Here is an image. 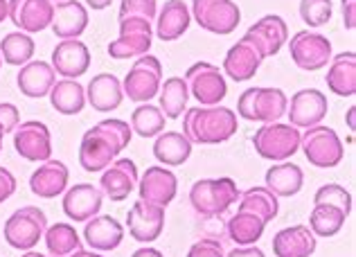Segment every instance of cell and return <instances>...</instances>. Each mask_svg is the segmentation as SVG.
<instances>
[{"mask_svg": "<svg viewBox=\"0 0 356 257\" xmlns=\"http://www.w3.org/2000/svg\"><path fill=\"white\" fill-rule=\"evenodd\" d=\"M264 187H268L270 192H273L277 198L280 196H293L298 194L300 189H302L305 185V171L300 169L298 165L289 163V160H284V163L280 165H270L266 169V176H264Z\"/></svg>", "mask_w": 356, "mask_h": 257, "instance_id": "obj_32", "label": "cell"}, {"mask_svg": "<svg viewBox=\"0 0 356 257\" xmlns=\"http://www.w3.org/2000/svg\"><path fill=\"white\" fill-rule=\"evenodd\" d=\"M167 118L163 111L154 107V104H140V107L131 113V131H136L140 138H156L165 131Z\"/></svg>", "mask_w": 356, "mask_h": 257, "instance_id": "obj_40", "label": "cell"}, {"mask_svg": "<svg viewBox=\"0 0 356 257\" xmlns=\"http://www.w3.org/2000/svg\"><path fill=\"white\" fill-rule=\"evenodd\" d=\"M316 235L309 231V226H291L282 228L273 237V253L277 257H312L316 253Z\"/></svg>", "mask_w": 356, "mask_h": 257, "instance_id": "obj_27", "label": "cell"}, {"mask_svg": "<svg viewBox=\"0 0 356 257\" xmlns=\"http://www.w3.org/2000/svg\"><path fill=\"white\" fill-rule=\"evenodd\" d=\"M99 127H104V129H108L113 136L118 138V142H120V147L124 149V147H129V142H131V127H129V122H124V120H118V118H111V120H102L99 122Z\"/></svg>", "mask_w": 356, "mask_h": 257, "instance_id": "obj_45", "label": "cell"}, {"mask_svg": "<svg viewBox=\"0 0 356 257\" xmlns=\"http://www.w3.org/2000/svg\"><path fill=\"white\" fill-rule=\"evenodd\" d=\"M34 39L25 32H9L5 39L0 41V56L9 65H25L32 61L34 56Z\"/></svg>", "mask_w": 356, "mask_h": 257, "instance_id": "obj_38", "label": "cell"}, {"mask_svg": "<svg viewBox=\"0 0 356 257\" xmlns=\"http://www.w3.org/2000/svg\"><path fill=\"white\" fill-rule=\"evenodd\" d=\"M158 14L156 0H122L120 3V18L124 16H145L149 21H154Z\"/></svg>", "mask_w": 356, "mask_h": 257, "instance_id": "obj_43", "label": "cell"}, {"mask_svg": "<svg viewBox=\"0 0 356 257\" xmlns=\"http://www.w3.org/2000/svg\"><path fill=\"white\" fill-rule=\"evenodd\" d=\"M52 0H7V18L25 34L43 32L52 25Z\"/></svg>", "mask_w": 356, "mask_h": 257, "instance_id": "obj_13", "label": "cell"}, {"mask_svg": "<svg viewBox=\"0 0 356 257\" xmlns=\"http://www.w3.org/2000/svg\"><path fill=\"white\" fill-rule=\"evenodd\" d=\"M120 142L108 129L95 125L81 136L79 145V165L95 174V171H104L113 160L120 156Z\"/></svg>", "mask_w": 356, "mask_h": 257, "instance_id": "obj_9", "label": "cell"}, {"mask_svg": "<svg viewBox=\"0 0 356 257\" xmlns=\"http://www.w3.org/2000/svg\"><path fill=\"white\" fill-rule=\"evenodd\" d=\"M52 3H63V0H52Z\"/></svg>", "mask_w": 356, "mask_h": 257, "instance_id": "obj_57", "label": "cell"}, {"mask_svg": "<svg viewBox=\"0 0 356 257\" xmlns=\"http://www.w3.org/2000/svg\"><path fill=\"white\" fill-rule=\"evenodd\" d=\"M16 192V178L7 167L0 165V203H5Z\"/></svg>", "mask_w": 356, "mask_h": 257, "instance_id": "obj_47", "label": "cell"}, {"mask_svg": "<svg viewBox=\"0 0 356 257\" xmlns=\"http://www.w3.org/2000/svg\"><path fill=\"white\" fill-rule=\"evenodd\" d=\"M154 156L161 165H185L192 156V142L181 131H163L161 136H156Z\"/></svg>", "mask_w": 356, "mask_h": 257, "instance_id": "obj_30", "label": "cell"}, {"mask_svg": "<svg viewBox=\"0 0 356 257\" xmlns=\"http://www.w3.org/2000/svg\"><path fill=\"white\" fill-rule=\"evenodd\" d=\"M83 240H86V244L97 253L115 251L122 244V240H124V226L111 215H95L86 221Z\"/></svg>", "mask_w": 356, "mask_h": 257, "instance_id": "obj_23", "label": "cell"}, {"mask_svg": "<svg viewBox=\"0 0 356 257\" xmlns=\"http://www.w3.org/2000/svg\"><path fill=\"white\" fill-rule=\"evenodd\" d=\"M327 111H330V102H327L325 93L316 88H302L289 102L286 116L296 129H312L325 120Z\"/></svg>", "mask_w": 356, "mask_h": 257, "instance_id": "obj_14", "label": "cell"}, {"mask_svg": "<svg viewBox=\"0 0 356 257\" xmlns=\"http://www.w3.org/2000/svg\"><path fill=\"white\" fill-rule=\"evenodd\" d=\"M68 257H104V255H97V253H90V251L77 249V251H74V253H70Z\"/></svg>", "mask_w": 356, "mask_h": 257, "instance_id": "obj_52", "label": "cell"}, {"mask_svg": "<svg viewBox=\"0 0 356 257\" xmlns=\"http://www.w3.org/2000/svg\"><path fill=\"white\" fill-rule=\"evenodd\" d=\"M163 84V63L158 56L143 54L138 56L136 63L131 65L124 81H122V91L124 98L138 104H147L152 98H156Z\"/></svg>", "mask_w": 356, "mask_h": 257, "instance_id": "obj_7", "label": "cell"}, {"mask_svg": "<svg viewBox=\"0 0 356 257\" xmlns=\"http://www.w3.org/2000/svg\"><path fill=\"white\" fill-rule=\"evenodd\" d=\"M7 21V0H0V23Z\"/></svg>", "mask_w": 356, "mask_h": 257, "instance_id": "obj_54", "label": "cell"}, {"mask_svg": "<svg viewBox=\"0 0 356 257\" xmlns=\"http://www.w3.org/2000/svg\"><path fill=\"white\" fill-rule=\"evenodd\" d=\"M314 203L334 205V208H339V210H343L348 217L352 212V194L339 183H327L323 187H318V192L314 194Z\"/></svg>", "mask_w": 356, "mask_h": 257, "instance_id": "obj_42", "label": "cell"}, {"mask_svg": "<svg viewBox=\"0 0 356 257\" xmlns=\"http://www.w3.org/2000/svg\"><path fill=\"white\" fill-rule=\"evenodd\" d=\"M156 34L163 41H176L187 32L192 23L190 7L183 0H167L161 12L156 14Z\"/></svg>", "mask_w": 356, "mask_h": 257, "instance_id": "obj_29", "label": "cell"}, {"mask_svg": "<svg viewBox=\"0 0 356 257\" xmlns=\"http://www.w3.org/2000/svg\"><path fill=\"white\" fill-rule=\"evenodd\" d=\"M239 194L237 183L230 176L201 178L190 189V203L203 217H219L239 201Z\"/></svg>", "mask_w": 356, "mask_h": 257, "instance_id": "obj_3", "label": "cell"}, {"mask_svg": "<svg viewBox=\"0 0 356 257\" xmlns=\"http://www.w3.org/2000/svg\"><path fill=\"white\" fill-rule=\"evenodd\" d=\"M327 88L339 98H354L356 95V52L348 50L332 56L327 70Z\"/></svg>", "mask_w": 356, "mask_h": 257, "instance_id": "obj_28", "label": "cell"}, {"mask_svg": "<svg viewBox=\"0 0 356 257\" xmlns=\"http://www.w3.org/2000/svg\"><path fill=\"white\" fill-rule=\"evenodd\" d=\"M345 219H348V215L339 210V208L327 203H314V210L309 215V231L316 237H334L341 233Z\"/></svg>", "mask_w": 356, "mask_h": 257, "instance_id": "obj_37", "label": "cell"}, {"mask_svg": "<svg viewBox=\"0 0 356 257\" xmlns=\"http://www.w3.org/2000/svg\"><path fill=\"white\" fill-rule=\"evenodd\" d=\"M122 100H124V91H122V81L111 72H99L90 79L86 86V102L99 113L115 111Z\"/></svg>", "mask_w": 356, "mask_h": 257, "instance_id": "obj_26", "label": "cell"}, {"mask_svg": "<svg viewBox=\"0 0 356 257\" xmlns=\"http://www.w3.org/2000/svg\"><path fill=\"white\" fill-rule=\"evenodd\" d=\"M52 32L57 39H79L88 27V9L77 0H63L54 3V16H52Z\"/></svg>", "mask_w": 356, "mask_h": 257, "instance_id": "obj_22", "label": "cell"}, {"mask_svg": "<svg viewBox=\"0 0 356 257\" xmlns=\"http://www.w3.org/2000/svg\"><path fill=\"white\" fill-rule=\"evenodd\" d=\"M264 54L259 47L252 43L248 34H243L241 39L226 52L223 59V75H228L232 81H248L257 75Z\"/></svg>", "mask_w": 356, "mask_h": 257, "instance_id": "obj_15", "label": "cell"}, {"mask_svg": "<svg viewBox=\"0 0 356 257\" xmlns=\"http://www.w3.org/2000/svg\"><path fill=\"white\" fill-rule=\"evenodd\" d=\"M185 84L192 98L203 107H217L228 95V84L223 72L210 61H196L185 72Z\"/></svg>", "mask_w": 356, "mask_h": 257, "instance_id": "obj_8", "label": "cell"}, {"mask_svg": "<svg viewBox=\"0 0 356 257\" xmlns=\"http://www.w3.org/2000/svg\"><path fill=\"white\" fill-rule=\"evenodd\" d=\"M289 52L300 70L316 72L332 61V41L327 36L309 30H300L289 41Z\"/></svg>", "mask_w": 356, "mask_h": 257, "instance_id": "obj_11", "label": "cell"}, {"mask_svg": "<svg viewBox=\"0 0 356 257\" xmlns=\"http://www.w3.org/2000/svg\"><path fill=\"white\" fill-rule=\"evenodd\" d=\"M14 149L16 154L30 163H45L52 156V133L48 125L39 120L21 122L14 129Z\"/></svg>", "mask_w": 356, "mask_h": 257, "instance_id": "obj_12", "label": "cell"}, {"mask_svg": "<svg viewBox=\"0 0 356 257\" xmlns=\"http://www.w3.org/2000/svg\"><path fill=\"white\" fill-rule=\"evenodd\" d=\"M52 109L61 116H77L86 107V88L77 79H61L54 81L48 93Z\"/></svg>", "mask_w": 356, "mask_h": 257, "instance_id": "obj_31", "label": "cell"}, {"mask_svg": "<svg viewBox=\"0 0 356 257\" xmlns=\"http://www.w3.org/2000/svg\"><path fill=\"white\" fill-rule=\"evenodd\" d=\"M226 257H266V255L261 253L255 244H252V246H237V249L230 251Z\"/></svg>", "mask_w": 356, "mask_h": 257, "instance_id": "obj_49", "label": "cell"}, {"mask_svg": "<svg viewBox=\"0 0 356 257\" xmlns=\"http://www.w3.org/2000/svg\"><path fill=\"white\" fill-rule=\"evenodd\" d=\"M334 3L332 0H300V18L309 27H323L332 21Z\"/></svg>", "mask_w": 356, "mask_h": 257, "instance_id": "obj_41", "label": "cell"}, {"mask_svg": "<svg viewBox=\"0 0 356 257\" xmlns=\"http://www.w3.org/2000/svg\"><path fill=\"white\" fill-rule=\"evenodd\" d=\"M43 237H45V246H48L50 255L54 257H68L70 253L81 249V237L70 224L61 221V224L48 226V231H45Z\"/></svg>", "mask_w": 356, "mask_h": 257, "instance_id": "obj_39", "label": "cell"}, {"mask_svg": "<svg viewBox=\"0 0 356 257\" xmlns=\"http://www.w3.org/2000/svg\"><path fill=\"white\" fill-rule=\"evenodd\" d=\"M190 14L201 30L219 36L232 34L241 21V9L232 0H192Z\"/></svg>", "mask_w": 356, "mask_h": 257, "instance_id": "obj_10", "label": "cell"}, {"mask_svg": "<svg viewBox=\"0 0 356 257\" xmlns=\"http://www.w3.org/2000/svg\"><path fill=\"white\" fill-rule=\"evenodd\" d=\"M154 43V32H120L115 41L108 43V54L113 59H131V56L149 54Z\"/></svg>", "mask_w": 356, "mask_h": 257, "instance_id": "obj_36", "label": "cell"}, {"mask_svg": "<svg viewBox=\"0 0 356 257\" xmlns=\"http://www.w3.org/2000/svg\"><path fill=\"white\" fill-rule=\"evenodd\" d=\"M127 228L131 237L140 244H152L161 237L165 228V208L149 201H136L127 215Z\"/></svg>", "mask_w": 356, "mask_h": 257, "instance_id": "obj_16", "label": "cell"}, {"mask_svg": "<svg viewBox=\"0 0 356 257\" xmlns=\"http://www.w3.org/2000/svg\"><path fill=\"white\" fill-rule=\"evenodd\" d=\"M113 0H86V5L90 7V9H95V12H99V9H106Z\"/></svg>", "mask_w": 356, "mask_h": 257, "instance_id": "obj_51", "label": "cell"}, {"mask_svg": "<svg viewBox=\"0 0 356 257\" xmlns=\"http://www.w3.org/2000/svg\"><path fill=\"white\" fill-rule=\"evenodd\" d=\"M341 9H343V25L345 30H354L356 27V0H341Z\"/></svg>", "mask_w": 356, "mask_h": 257, "instance_id": "obj_48", "label": "cell"}, {"mask_svg": "<svg viewBox=\"0 0 356 257\" xmlns=\"http://www.w3.org/2000/svg\"><path fill=\"white\" fill-rule=\"evenodd\" d=\"M264 228H266V221L261 217L246 212V210H237L235 217L228 219L226 233L237 246H252V244H257L261 240Z\"/></svg>", "mask_w": 356, "mask_h": 257, "instance_id": "obj_33", "label": "cell"}, {"mask_svg": "<svg viewBox=\"0 0 356 257\" xmlns=\"http://www.w3.org/2000/svg\"><path fill=\"white\" fill-rule=\"evenodd\" d=\"M252 43H255L261 54L266 56H275L280 50L284 47V43L289 41V27H286V21L282 16L277 14H266L261 16L259 21H255L246 32Z\"/></svg>", "mask_w": 356, "mask_h": 257, "instance_id": "obj_21", "label": "cell"}, {"mask_svg": "<svg viewBox=\"0 0 356 257\" xmlns=\"http://www.w3.org/2000/svg\"><path fill=\"white\" fill-rule=\"evenodd\" d=\"M187 257H226V251H223L221 242L203 237V240L192 244V249L187 251Z\"/></svg>", "mask_w": 356, "mask_h": 257, "instance_id": "obj_44", "label": "cell"}, {"mask_svg": "<svg viewBox=\"0 0 356 257\" xmlns=\"http://www.w3.org/2000/svg\"><path fill=\"white\" fill-rule=\"evenodd\" d=\"M138 192H140V198H143V201L167 208L176 198L178 178L172 169L154 165L138 178Z\"/></svg>", "mask_w": 356, "mask_h": 257, "instance_id": "obj_17", "label": "cell"}, {"mask_svg": "<svg viewBox=\"0 0 356 257\" xmlns=\"http://www.w3.org/2000/svg\"><path fill=\"white\" fill-rule=\"evenodd\" d=\"M3 138H5V129L0 125V151H3Z\"/></svg>", "mask_w": 356, "mask_h": 257, "instance_id": "obj_56", "label": "cell"}, {"mask_svg": "<svg viewBox=\"0 0 356 257\" xmlns=\"http://www.w3.org/2000/svg\"><path fill=\"white\" fill-rule=\"evenodd\" d=\"M239 210L257 215L268 224V221H273V219L277 217L280 201L268 187L257 185V187H248L246 192L239 194Z\"/></svg>", "mask_w": 356, "mask_h": 257, "instance_id": "obj_34", "label": "cell"}, {"mask_svg": "<svg viewBox=\"0 0 356 257\" xmlns=\"http://www.w3.org/2000/svg\"><path fill=\"white\" fill-rule=\"evenodd\" d=\"M57 81V72L48 61H30L21 65V70L16 75V86L25 98L41 100L50 93V88Z\"/></svg>", "mask_w": 356, "mask_h": 257, "instance_id": "obj_25", "label": "cell"}, {"mask_svg": "<svg viewBox=\"0 0 356 257\" xmlns=\"http://www.w3.org/2000/svg\"><path fill=\"white\" fill-rule=\"evenodd\" d=\"M48 231V217L36 205H23L9 215L3 228L5 242L16 251H32Z\"/></svg>", "mask_w": 356, "mask_h": 257, "instance_id": "obj_5", "label": "cell"}, {"mask_svg": "<svg viewBox=\"0 0 356 257\" xmlns=\"http://www.w3.org/2000/svg\"><path fill=\"white\" fill-rule=\"evenodd\" d=\"M237 113L228 107H194L183 113V136L194 145H221L237 133Z\"/></svg>", "mask_w": 356, "mask_h": 257, "instance_id": "obj_1", "label": "cell"}, {"mask_svg": "<svg viewBox=\"0 0 356 257\" xmlns=\"http://www.w3.org/2000/svg\"><path fill=\"white\" fill-rule=\"evenodd\" d=\"M131 257H165L158 249H149V246H145V249H138Z\"/></svg>", "mask_w": 356, "mask_h": 257, "instance_id": "obj_50", "label": "cell"}, {"mask_svg": "<svg viewBox=\"0 0 356 257\" xmlns=\"http://www.w3.org/2000/svg\"><path fill=\"white\" fill-rule=\"evenodd\" d=\"M52 68L63 79H79L90 68V50L79 39H65L52 50Z\"/></svg>", "mask_w": 356, "mask_h": 257, "instance_id": "obj_19", "label": "cell"}, {"mask_svg": "<svg viewBox=\"0 0 356 257\" xmlns=\"http://www.w3.org/2000/svg\"><path fill=\"white\" fill-rule=\"evenodd\" d=\"M300 129L293 125H282V122H268L261 125L255 136H252V147L257 156L273 163H284L300 151Z\"/></svg>", "mask_w": 356, "mask_h": 257, "instance_id": "obj_4", "label": "cell"}, {"mask_svg": "<svg viewBox=\"0 0 356 257\" xmlns=\"http://www.w3.org/2000/svg\"><path fill=\"white\" fill-rule=\"evenodd\" d=\"M158 98H161V109L165 118L178 120L183 118V113L187 111V100H190V91H187V84L183 77H170L161 84V91H158Z\"/></svg>", "mask_w": 356, "mask_h": 257, "instance_id": "obj_35", "label": "cell"}, {"mask_svg": "<svg viewBox=\"0 0 356 257\" xmlns=\"http://www.w3.org/2000/svg\"><path fill=\"white\" fill-rule=\"evenodd\" d=\"M354 116H356V107H350V109H348V127H350V129H354V127H356Z\"/></svg>", "mask_w": 356, "mask_h": 257, "instance_id": "obj_53", "label": "cell"}, {"mask_svg": "<svg viewBox=\"0 0 356 257\" xmlns=\"http://www.w3.org/2000/svg\"><path fill=\"white\" fill-rule=\"evenodd\" d=\"M289 98L282 88H268V86H255L246 88L239 95L237 102V116H241L248 122H277L282 116H286Z\"/></svg>", "mask_w": 356, "mask_h": 257, "instance_id": "obj_2", "label": "cell"}, {"mask_svg": "<svg viewBox=\"0 0 356 257\" xmlns=\"http://www.w3.org/2000/svg\"><path fill=\"white\" fill-rule=\"evenodd\" d=\"M0 65H3V56H0Z\"/></svg>", "mask_w": 356, "mask_h": 257, "instance_id": "obj_58", "label": "cell"}, {"mask_svg": "<svg viewBox=\"0 0 356 257\" xmlns=\"http://www.w3.org/2000/svg\"><path fill=\"white\" fill-rule=\"evenodd\" d=\"M104 194L102 189L90 183H77L63 194V215L72 221H88L95 215H99Z\"/></svg>", "mask_w": 356, "mask_h": 257, "instance_id": "obj_20", "label": "cell"}, {"mask_svg": "<svg viewBox=\"0 0 356 257\" xmlns=\"http://www.w3.org/2000/svg\"><path fill=\"white\" fill-rule=\"evenodd\" d=\"M0 125H3L5 133H14V129L21 125V116L18 109L9 102H0Z\"/></svg>", "mask_w": 356, "mask_h": 257, "instance_id": "obj_46", "label": "cell"}, {"mask_svg": "<svg viewBox=\"0 0 356 257\" xmlns=\"http://www.w3.org/2000/svg\"><path fill=\"white\" fill-rule=\"evenodd\" d=\"M70 180V171L61 160H45L43 165L34 169L30 176V189L34 196L39 198H57L59 194L65 192Z\"/></svg>", "mask_w": 356, "mask_h": 257, "instance_id": "obj_24", "label": "cell"}, {"mask_svg": "<svg viewBox=\"0 0 356 257\" xmlns=\"http://www.w3.org/2000/svg\"><path fill=\"white\" fill-rule=\"evenodd\" d=\"M21 257H48V255H41L36 251H25V255H21Z\"/></svg>", "mask_w": 356, "mask_h": 257, "instance_id": "obj_55", "label": "cell"}, {"mask_svg": "<svg viewBox=\"0 0 356 257\" xmlns=\"http://www.w3.org/2000/svg\"><path fill=\"white\" fill-rule=\"evenodd\" d=\"M138 167L131 158H115L104 171H102L99 189L111 201H127L129 194L138 185Z\"/></svg>", "mask_w": 356, "mask_h": 257, "instance_id": "obj_18", "label": "cell"}, {"mask_svg": "<svg viewBox=\"0 0 356 257\" xmlns=\"http://www.w3.org/2000/svg\"><path fill=\"white\" fill-rule=\"evenodd\" d=\"M300 149H302V154L309 163L321 169L341 165V160L345 156V147H343V140L339 138V133L325 125L305 129V133L300 136Z\"/></svg>", "mask_w": 356, "mask_h": 257, "instance_id": "obj_6", "label": "cell"}]
</instances>
